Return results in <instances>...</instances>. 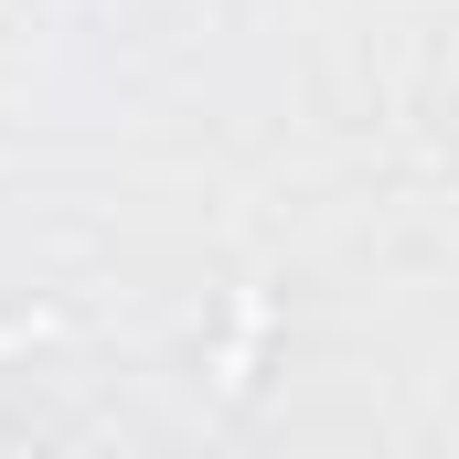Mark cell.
<instances>
[{
    "mask_svg": "<svg viewBox=\"0 0 459 459\" xmlns=\"http://www.w3.org/2000/svg\"><path fill=\"white\" fill-rule=\"evenodd\" d=\"M256 342H267V289H235L225 342H214V395H246V374H256Z\"/></svg>",
    "mask_w": 459,
    "mask_h": 459,
    "instance_id": "cell-1",
    "label": "cell"
},
{
    "mask_svg": "<svg viewBox=\"0 0 459 459\" xmlns=\"http://www.w3.org/2000/svg\"><path fill=\"white\" fill-rule=\"evenodd\" d=\"M65 332H75L65 310H22V321H0V363H11V352H43V342H65Z\"/></svg>",
    "mask_w": 459,
    "mask_h": 459,
    "instance_id": "cell-2",
    "label": "cell"
}]
</instances>
